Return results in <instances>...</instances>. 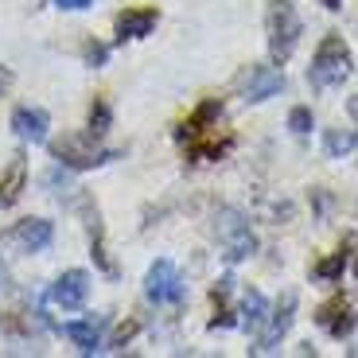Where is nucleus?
I'll return each instance as SVG.
<instances>
[{"label":"nucleus","instance_id":"9d476101","mask_svg":"<svg viewBox=\"0 0 358 358\" xmlns=\"http://www.w3.org/2000/svg\"><path fill=\"white\" fill-rule=\"evenodd\" d=\"M296 292H285L280 296V304H277V312H268V323H265V335L257 339V347H253V355H273V350L280 347V339L288 335V327H292V320H296Z\"/></svg>","mask_w":358,"mask_h":358},{"label":"nucleus","instance_id":"b1692460","mask_svg":"<svg viewBox=\"0 0 358 358\" xmlns=\"http://www.w3.org/2000/svg\"><path fill=\"white\" fill-rule=\"evenodd\" d=\"M55 4H59L63 12H86L90 4H94V0H55Z\"/></svg>","mask_w":358,"mask_h":358},{"label":"nucleus","instance_id":"1a4fd4ad","mask_svg":"<svg viewBox=\"0 0 358 358\" xmlns=\"http://www.w3.org/2000/svg\"><path fill=\"white\" fill-rule=\"evenodd\" d=\"M315 323H320L323 331L331 335V339H347L350 331L358 327V315H355V304H350L347 296H331L327 304L315 308Z\"/></svg>","mask_w":358,"mask_h":358},{"label":"nucleus","instance_id":"f257e3e1","mask_svg":"<svg viewBox=\"0 0 358 358\" xmlns=\"http://www.w3.org/2000/svg\"><path fill=\"white\" fill-rule=\"evenodd\" d=\"M355 71V59H350V47L343 43V36H323V43L315 47L312 55V66H308V82L312 90H335L350 78Z\"/></svg>","mask_w":358,"mask_h":358},{"label":"nucleus","instance_id":"bb28decb","mask_svg":"<svg viewBox=\"0 0 358 358\" xmlns=\"http://www.w3.org/2000/svg\"><path fill=\"white\" fill-rule=\"evenodd\" d=\"M347 109H350V117L358 121V98H350V101H347Z\"/></svg>","mask_w":358,"mask_h":358},{"label":"nucleus","instance_id":"393cba45","mask_svg":"<svg viewBox=\"0 0 358 358\" xmlns=\"http://www.w3.org/2000/svg\"><path fill=\"white\" fill-rule=\"evenodd\" d=\"M8 86H12V74L0 66V94H8Z\"/></svg>","mask_w":358,"mask_h":358},{"label":"nucleus","instance_id":"412c9836","mask_svg":"<svg viewBox=\"0 0 358 358\" xmlns=\"http://www.w3.org/2000/svg\"><path fill=\"white\" fill-rule=\"evenodd\" d=\"M109 125H113V109H109V101L106 98H94V106H90V136H94V141L106 136Z\"/></svg>","mask_w":358,"mask_h":358},{"label":"nucleus","instance_id":"ddd939ff","mask_svg":"<svg viewBox=\"0 0 358 358\" xmlns=\"http://www.w3.org/2000/svg\"><path fill=\"white\" fill-rule=\"evenodd\" d=\"M63 335L82 350V355H98L106 347V320H78V323H66Z\"/></svg>","mask_w":358,"mask_h":358},{"label":"nucleus","instance_id":"f3484780","mask_svg":"<svg viewBox=\"0 0 358 358\" xmlns=\"http://www.w3.org/2000/svg\"><path fill=\"white\" fill-rule=\"evenodd\" d=\"M24 183H27V160L16 152V156H12V164H8V171L0 176V210H8V206L20 203Z\"/></svg>","mask_w":358,"mask_h":358},{"label":"nucleus","instance_id":"aec40b11","mask_svg":"<svg viewBox=\"0 0 358 358\" xmlns=\"http://www.w3.org/2000/svg\"><path fill=\"white\" fill-rule=\"evenodd\" d=\"M347 261H350V253H331V257H323V261H315L312 265V277L315 280H339L343 277V268H347Z\"/></svg>","mask_w":358,"mask_h":358},{"label":"nucleus","instance_id":"2eb2a0df","mask_svg":"<svg viewBox=\"0 0 358 358\" xmlns=\"http://www.w3.org/2000/svg\"><path fill=\"white\" fill-rule=\"evenodd\" d=\"M82 215H86V230H90V250H94V261L106 277H117V265L109 261L106 253V230H101V218H98V206H90V199H82Z\"/></svg>","mask_w":358,"mask_h":358},{"label":"nucleus","instance_id":"f03ea898","mask_svg":"<svg viewBox=\"0 0 358 358\" xmlns=\"http://www.w3.org/2000/svg\"><path fill=\"white\" fill-rule=\"evenodd\" d=\"M265 27H268V59H273V66H285L288 55L300 43V36H304V24H300V16L288 0H273Z\"/></svg>","mask_w":358,"mask_h":358},{"label":"nucleus","instance_id":"7ed1b4c3","mask_svg":"<svg viewBox=\"0 0 358 358\" xmlns=\"http://www.w3.org/2000/svg\"><path fill=\"white\" fill-rule=\"evenodd\" d=\"M215 238H218L222 257L230 261V265H238V261H245V257H253V253H257V238H253L250 222H245L238 210H218Z\"/></svg>","mask_w":358,"mask_h":358},{"label":"nucleus","instance_id":"6ab92c4d","mask_svg":"<svg viewBox=\"0 0 358 358\" xmlns=\"http://www.w3.org/2000/svg\"><path fill=\"white\" fill-rule=\"evenodd\" d=\"M355 148H358V129H327L323 133V152L331 156V160L355 152Z\"/></svg>","mask_w":358,"mask_h":358},{"label":"nucleus","instance_id":"9b49d317","mask_svg":"<svg viewBox=\"0 0 358 358\" xmlns=\"http://www.w3.org/2000/svg\"><path fill=\"white\" fill-rule=\"evenodd\" d=\"M12 129H16L20 141H27V144H43V141H47V129H51V117H47V109L20 106L16 113H12Z\"/></svg>","mask_w":358,"mask_h":358},{"label":"nucleus","instance_id":"0eeeda50","mask_svg":"<svg viewBox=\"0 0 358 358\" xmlns=\"http://www.w3.org/2000/svg\"><path fill=\"white\" fill-rule=\"evenodd\" d=\"M238 86H242V101L261 106V101L277 98L280 90H285V74H280L277 66H250V71L238 78Z\"/></svg>","mask_w":358,"mask_h":358},{"label":"nucleus","instance_id":"a878e982","mask_svg":"<svg viewBox=\"0 0 358 358\" xmlns=\"http://www.w3.org/2000/svg\"><path fill=\"white\" fill-rule=\"evenodd\" d=\"M320 4H323L327 12H339V8H343V0H320Z\"/></svg>","mask_w":358,"mask_h":358},{"label":"nucleus","instance_id":"39448f33","mask_svg":"<svg viewBox=\"0 0 358 358\" xmlns=\"http://www.w3.org/2000/svg\"><path fill=\"white\" fill-rule=\"evenodd\" d=\"M51 156L63 168H98V164H106V160H117V148H94V136H63V141H55L51 144Z\"/></svg>","mask_w":358,"mask_h":358},{"label":"nucleus","instance_id":"423d86ee","mask_svg":"<svg viewBox=\"0 0 358 358\" xmlns=\"http://www.w3.org/2000/svg\"><path fill=\"white\" fill-rule=\"evenodd\" d=\"M51 242H55V226L47 218H24L0 238V245H16L20 253H43Z\"/></svg>","mask_w":358,"mask_h":358},{"label":"nucleus","instance_id":"5701e85b","mask_svg":"<svg viewBox=\"0 0 358 358\" xmlns=\"http://www.w3.org/2000/svg\"><path fill=\"white\" fill-rule=\"evenodd\" d=\"M82 59H86L90 66H106L109 47H101V43H86V47H82Z\"/></svg>","mask_w":358,"mask_h":358},{"label":"nucleus","instance_id":"a211bd4d","mask_svg":"<svg viewBox=\"0 0 358 358\" xmlns=\"http://www.w3.org/2000/svg\"><path fill=\"white\" fill-rule=\"evenodd\" d=\"M268 312H273V308H268V300H265V292H257V288H245V296H242V327L250 335H257L261 327H265L268 323Z\"/></svg>","mask_w":358,"mask_h":358},{"label":"nucleus","instance_id":"4468645a","mask_svg":"<svg viewBox=\"0 0 358 358\" xmlns=\"http://www.w3.org/2000/svg\"><path fill=\"white\" fill-rule=\"evenodd\" d=\"M156 20H160L156 8H125L113 24L117 27V43H125V39H144L156 27Z\"/></svg>","mask_w":358,"mask_h":358},{"label":"nucleus","instance_id":"6e6552de","mask_svg":"<svg viewBox=\"0 0 358 358\" xmlns=\"http://www.w3.org/2000/svg\"><path fill=\"white\" fill-rule=\"evenodd\" d=\"M86 296H90V273L86 268H66L63 277L51 285L47 300H51L55 308H63V312H78V308L86 304Z\"/></svg>","mask_w":358,"mask_h":358},{"label":"nucleus","instance_id":"dca6fc26","mask_svg":"<svg viewBox=\"0 0 358 358\" xmlns=\"http://www.w3.org/2000/svg\"><path fill=\"white\" fill-rule=\"evenodd\" d=\"M230 148H234V136L230 133H218V125L206 129V133H199L195 141H187V156H191V160H222Z\"/></svg>","mask_w":358,"mask_h":358},{"label":"nucleus","instance_id":"4be33fe9","mask_svg":"<svg viewBox=\"0 0 358 358\" xmlns=\"http://www.w3.org/2000/svg\"><path fill=\"white\" fill-rule=\"evenodd\" d=\"M312 125H315V117H312V109H308V106H296L292 113H288V129H292L296 136H308V133H312Z\"/></svg>","mask_w":358,"mask_h":358},{"label":"nucleus","instance_id":"f8f14e48","mask_svg":"<svg viewBox=\"0 0 358 358\" xmlns=\"http://www.w3.org/2000/svg\"><path fill=\"white\" fill-rule=\"evenodd\" d=\"M218 117H222V101H218V98H206L203 106H195V113H191L187 121L176 129V141H179V144L195 141L199 133H206V129L218 125Z\"/></svg>","mask_w":358,"mask_h":358},{"label":"nucleus","instance_id":"20e7f679","mask_svg":"<svg viewBox=\"0 0 358 358\" xmlns=\"http://www.w3.org/2000/svg\"><path fill=\"white\" fill-rule=\"evenodd\" d=\"M144 296L152 300V304H183V296H187V280L179 273L176 261L160 257L152 268H148V277H144Z\"/></svg>","mask_w":358,"mask_h":358}]
</instances>
